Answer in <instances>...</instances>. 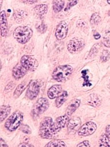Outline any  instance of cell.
I'll return each mask as SVG.
<instances>
[{
  "label": "cell",
  "mask_w": 110,
  "mask_h": 147,
  "mask_svg": "<svg viewBox=\"0 0 110 147\" xmlns=\"http://www.w3.org/2000/svg\"><path fill=\"white\" fill-rule=\"evenodd\" d=\"M56 133L52 118H44L40 125L39 134L40 137L43 139H52Z\"/></svg>",
  "instance_id": "obj_1"
},
{
  "label": "cell",
  "mask_w": 110,
  "mask_h": 147,
  "mask_svg": "<svg viewBox=\"0 0 110 147\" xmlns=\"http://www.w3.org/2000/svg\"><path fill=\"white\" fill-rule=\"evenodd\" d=\"M73 71V67L70 65L58 66L52 72L53 78L59 82L68 80Z\"/></svg>",
  "instance_id": "obj_2"
},
{
  "label": "cell",
  "mask_w": 110,
  "mask_h": 147,
  "mask_svg": "<svg viewBox=\"0 0 110 147\" xmlns=\"http://www.w3.org/2000/svg\"><path fill=\"white\" fill-rule=\"evenodd\" d=\"M33 34L31 29L27 26H19L15 30L13 36L18 42L25 44L29 41Z\"/></svg>",
  "instance_id": "obj_3"
},
{
  "label": "cell",
  "mask_w": 110,
  "mask_h": 147,
  "mask_svg": "<svg viewBox=\"0 0 110 147\" xmlns=\"http://www.w3.org/2000/svg\"><path fill=\"white\" fill-rule=\"evenodd\" d=\"M23 119V113L21 111H16L7 119L5 123V127L9 131H14L21 125Z\"/></svg>",
  "instance_id": "obj_4"
},
{
  "label": "cell",
  "mask_w": 110,
  "mask_h": 147,
  "mask_svg": "<svg viewBox=\"0 0 110 147\" xmlns=\"http://www.w3.org/2000/svg\"><path fill=\"white\" fill-rule=\"evenodd\" d=\"M49 102L48 100L45 98H41L38 100L34 106L32 114L33 117H37L42 114L48 109Z\"/></svg>",
  "instance_id": "obj_5"
},
{
  "label": "cell",
  "mask_w": 110,
  "mask_h": 147,
  "mask_svg": "<svg viewBox=\"0 0 110 147\" xmlns=\"http://www.w3.org/2000/svg\"><path fill=\"white\" fill-rule=\"evenodd\" d=\"M85 45V41L82 38H73L68 44V51L72 54H76L83 49Z\"/></svg>",
  "instance_id": "obj_6"
},
{
  "label": "cell",
  "mask_w": 110,
  "mask_h": 147,
  "mask_svg": "<svg viewBox=\"0 0 110 147\" xmlns=\"http://www.w3.org/2000/svg\"><path fill=\"white\" fill-rule=\"evenodd\" d=\"M21 64L27 71H36L38 66V62L36 59L34 57L27 55H23L21 57Z\"/></svg>",
  "instance_id": "obj_7"
},
{
  "label": "cell",
  "mask_w": 110,
  "mask_h": 147,
  "mask_svg": "<svg viewBox=\"0 0 110 147\" xmlns=\"http://www.w3.org/2000/svg\"><path fill=\"white\" fill-rule=\"evenodd\" d=\"M41 86V82L39 80L32 81L27 89L26 94V97L30 100H34L36 98L40 93Z\"/></svg>",
  "instance_id": "obj_8"
},
{
  "label": "cell",
  "mask_w": 110,
  "mask_h": 147,
  "mask_svg": "<svg viewBox=\"0 0 110 147\" xmlns=\"http://www.w3.org/2000/svg\"><path fill=\"white\" fill-rule=\"evenodd\" d=\"M97 125L94 122H88L83 124L78 130V135L80 136H87L92 135L97 130Z\"/></svg>",
  "instance_id": "obj_9"
},
{
  "label": "cell",
  "mask_w": 110,
  "mask_h": 147,
  "mask_svg": "<svg viewBox=\"0 0 110 147\" xmlns=\"http://www.w3.org/2000/svg\"><path fill=\"white\" fill-rule=\"evenodd\" d=\"M68 30V27L66 22L62 21L57 27L55 36L58 40H62L66 38Z\"/></svg>",
  "instance_id": "obj_10"
},
{
  "label": "cell",
  "mask_w": 110,
  "mask_h": 147,
  "mask_svg": "<svg viewBox=\"0 0 110 147\" xmlns=\"http://www.w3.org/2000/svg\"><path fill=\"white\" fill-rule=\"evenodd\" d=\"M80 124L81 120L80 117H73L69 120L67 125L68 133L70 134H74L80 128Z\"/></svg>",
  "instance_id": "obj_11"
},
{
  "label": "cell",
  "mask_w": 110,
  "mask_h": 147,
  "mask_svg": "<svg viewBox=\"0 0 110 147\" xmlns=\"http://www.w3.org/2000/svg\"><path fill=\"white\" fill-rule=\"evenodd\" d=\"M69 121V116L67 115L58 117L54 122V126L57 133L68 125Z\"/></svg>",
  "instance_id": "obj_12"
},
{
  "label": "cell",
  "mask_w": 110,
  "mask_h": 147,
  "mask_svg": "<svg viewBox=\"0 0 110 147\" xmlns=\"http://www.w3.org/2000/svg\"><path fill=\"white\" fill-rule=\"evenodd\" d=\"M27 71V69L22 66L21 64H19L13 69V76L16 80H19L25 76Z\"/></svg>",
  "instance_id": "obj_13"
},
{
  "label": "cell",
  "mask_w": 110,
  "mask_h": 147,
  "mask_svg": "<svg viewBox=\"0 0 110 147\" xmlns=\"http://www.w3.org/2000/svg\"><path fill=\"white\" fill-rule=\"evenodd\" d=\"M7 22L5 11L1 12V34L2 36H6L7 33Z\"/></svg>",
  "instance_id": "obj_14"
},
{
  "label": "cell",
  "mask_w": 110,
  "mask_h": 147,
  "mask_svg": "<svg viewBox=\"0 0 110 147\" xmlns=\"http://www.w3.org/2000/svg\"><path fill=\"white\" fill-rule=\"evenodd\" d=\"M62 90L61 85H54L52 86L48 91V96L50 99H54L58 97Z\"/></svg>",
  "instance_id": "obj_15"
},
{
  "label": "cell",
  "mask_w": 110,
  "mask_h": 147,
  "mask_svg": "<svg viewBox=\"0 0 110 147\" xmlns=\"http://www.w3.org/2000/svg\"><path fill=\"white\" fill-rule=\"evenodd\" d=\"M80 100L79 99H74L69 103L66 108V115L70 116L80 107Z\"/></svg>",
  "instance_id": "obj_16"
},
{
  "label": "cell",
  "mask_w": 110,
  "mask_h": 147,
  "mask_svg": "<svg viewBox=\"0 0 110 147\" xmlns=\"http://www.w3.org/2000/svg\"><path fill=\"white\" fill-rule=\"evenodd\" d=\"M87 101L88 105L96 107L101 105V102H102V99L101 96L97 94L93 93L89 96Z\"/></svg>",
  "instance_id": "obj_17"
},
{
  "label": "cell",
  "mask_w": 110,
  "mask_h": 147,
  "mask_svg": "<svg viewBox=\"0 0 110 147\" xmlns=\"http://www.w3.org/2000/svg\"><path fill=\"white\" fill-rule=\"evenodd\" d=\"M34 10H35V12L38 16L40 18H42L46 14V13L47 12V5L44 4L38 5L35 7Z\"/></svg>",
  "instance_id": "obj_18"
},
{
  "label": "cell",
  "mask_w": 110,
  "mask_h": 147,
  "mask_svg": "<svg viewBox=\"0 0 110 147\" xmlns=\"http://www.w3.org/2000/svg\"><path fill=\"white\" fill-rule=\"evenodd\" d=\"M11 111V107L7 105H3L1 107V122L3 121L9 115Z\"/></svg>",
  "instance_id": "obj_19"
},
{
  "label": "cell",
  "mask_w": 110,
  "mask_h": 147,
  "mask_svg": "<svg viewBox=\"0 0 110 147\" xmlns=\"http://www.w3.org/2000/svg\"><path fill=\"white\" fill-rule=\"evenodd\" d=\"M68 97V92H66V91H64L62 94L57 98L55 102L57 107L59 108L61 107L62 105L64 103V102H66V100H67Z\"/></svg>",
  "instance_id": "obj_20"
},
{
  "label": "cell",
  "mask_w": 110,
  "mask_h": 147,
  "mask_svg": "<svg viewBox=\"0 0 110 147\" xmlns=\"http://www.w3.org/2000/svg\"><path fill=\"white\" fill-rule=\"evenodd\" d=\"M26 84L25 82H23L21 84L17 86V88H16V90L15 91L14 93V97L15 98H17L18 97H19L21 94H22V92H23L24 90H25V88H26Z\"/></svg>",
  "instance_id": "obj_21"
},
{
  "label": "cell",
  "mask_w": 110,
  "mask_h": 147,
  "mask_svg": "<svg viewBox=\"0 0 110 147\" xmlns=\"http://www.w3.org/2000/svg\"><path fill=\"white\" fill-rule=\"evenodd\" d=\"M64 2L63 1H54L53 2V9L55 13L59 12L63 9Z\"/></svg>",
  "instance_id": "obj_22"
},
{
  "label": "cell",
  "mask_w": 110,
  "mask_h": 147,
  "mask_svg": "<svg viewBox=\"0 0 110 147\" xmlns=\"http://www.w3.org/2000/svg\"><path fill=\"white\" fill-rule=\"evenodd\" d=\"M46 147H66V145L64 142L60 140H54L48 143L46 146Z\"/></svg>",
  "instance_id": "obj_23"
},
{
  "label": "cell",
  "mask_w": 110,
  "mask_h": 147,
  "mask_svg": "<svg viewBox=\"0 0 110 147\" xmlns=\"http://www.w3.org/2000/svg\"><path fill=\"white\" fill-rule=\"evenodd\" d=\"M109 139L110 138L107 135H102L99 139V147H110V141Z\"/></svg>",
  "instance_id": "obj_24"
},
{
  "label": "cell",
  "mask_w": 110,
  "mask_h": 147,
  "mask_svg": "<svg viewBox=\"0 0 110 147\" xmlns=\"http://www.w3.org/2000/svg\"><path fill=\"white\" fill-rule=\"evenodd\" d=\"M101 47L99 44H95L92 48L90 50L88 57H89L90 58L94 57L95 55L98 53L99 51L101 48Z\"/></svg>",
  "instance_id": "obj_25"
},
{
  "label": "cell",
  "mask_w": 110,
  "mask_h": 147,
  "mask_svg": "<svg viewBox=\"0 0 110 147\" xmlns=\"http://www.w3.org/2000/svg\"><path fill=\"white\" fill-rule=\"evenodd\" d=\"M101 18L99 16V15L96 13L92 15L91 16V19H90V22L92 24L94 25H97L99 24V22H101Z\"/></svg>",
  "instance_id": "obj_26"
},
{
  "label": "cell",
  "mask_w": 110,
  "mask_h": 147,
  "mask_svg": "<svg viewBox=\"0 0 110 147\" xmlns=\"http://www.w3.org/2000/svg\"><path fill=\"white\" fill-rule=\"evenodd\" d=\"M82 77L84 79V83L83 84V86H91V84L90 83L88 80V76L87 75V70H84L82 71Z\"/></svg>",
  "instance_id": "obj_27"
},
{
  "label": "cell",
  "mask_w": 110,
  "mask_h": 147,
  "mask_svg": "<svg viewBox=\"0 0 110 147\" xmlns=\"http://www.w3.org/2000/svg\"><path fill=\"white\" fill-rule=\"evenodd\" d=\"M110 58V53L108 51L104 50L101 55V59L102 62H105Z\"/></svg>",
  "instance_id": "obj_28"
},
{
  "label": "cell",
  "mask_w": 110,
  "mask_h": 147,
  "mask_svg": "<svg viewBox=\"0 0 110 147\" xmlns=\"http://www.w3.org/2000/svg\"><path fill=\"white\" fill-rule=\"evenodd\" d=\"M25 12L21 10H17L14 14L15 18L17 20H21L25 18Z\"/></svg>",
  "instance_id": "obj_29"
},
{
  "label": "cell",
  "mask_w": 110,
  "mask_h": 147,
  "mask_svg": "<svg viewBox=\"0 0 110 147\" xmlns=\"http://www.w3.org/2000/svg\"><path fill=\"white\" fill-rule=\"evenodd\" d=\"M103 44L104 46L108 48L110 47V32H107L104 36L103 39Z\"/></svg>",
  "instance_id": "obj_30"
},
{
  "label": "cell",
  "mask_w": 110,
  "mask_h": 147,
  "mask_svg": "<svg viewBox=\"0 0 110 147\" xmlns=\"http://www.w3.org/2000/svg\"><path fill=\"white\" fill-rule=\"evenodd\" d=\"M21 130L23 133L26 134H30L31 133V128L27 124H22L21 126Z\"/></svg>",
  "instance_id": "obj_31"
},
{
  "label": "cell",
  "mask_w": 110,
  "mask_h": 147,
  "mask_svg": "<svg viewBox=\"0 0 110 147\" xmlns=\"http://www.w3.org/2000/svg\"><path fill=\"white\" fill-rule=\"evenodd\" d=\"M15 86V83L11 82L10 83H9L5 88V91H6V92L11 91L14 88Z\"/></svg>",
  "instance_id": "obj_32"
},
{
  "label": "cell",
  "mask_w": 110,
  "mask_h": 147,
  "mask_svg": "<svg viewBox=\"0 0 110 147\" xmlns=\"http://www.w3.org/2000/svg\"><path fill=\"white\" fill-rule=\"evenodd\" d=\"M77 3V1H71V2H70L69 3H68V5H67V6H66V9H64V11H66V10H69L70 8H71L72 7L74 6V5H75Z\"/></svg>",
  "instance_id": "obj_33"
},
{
  "label": "cell",
  "mask_w": 110,
  "mask_h": 147,
  "mask_svg": "<svg viewBox=\"0 0 110 147\" xmlns=\"http://www.w3.org/2000/svg\"><path fill=\"white\" fill-rule=\"evenodd\" d=\"M77 147H90V145L89 142L88 141H84L82 142L79 143L78 145L77 146Z\"/></svg>",
  "instance_id": "obj_34"
},
{
  "label": "cell",
  "mask_w": 110,
  "mask_h": 147,
  "mask_svg": "<svg viewBox=\"0 0 110 147\" xmlns=\"http://www.w3.org/2000/svg\"><path fill=\"white\" fill-rule=\"evenodd\" d=\"M18 147H34V146L33 145H32L31 144H29L27 143H22L19 144Z\"/></svg>",
  "instance_id": "obj_35"
},
{
  "label": "cell",
  "mask_w": 110,
  "mask_h": 147,
  "mask_svg": "<svg viewBox=\"0 0 110 147\" xmlns=\"http://www.w3.org/2000/svg\"><path fill=\"white\" fill-rule=\"evenodd\" d=\"M46 27H45V25L44 24H42V25L40 26V27H38V30L41 32V33H43L44 32L46 31Z\"/></svg>",
  "instance_id": "obj_36"
},
{
  "label": "cell",
  "mask_w": 110,
  "mask_h": 147,
  "mask_svg": "<svg viewBox=\"0 0 110 147\" xmlns=\"http://www.w3.org/2000/svg\"><path fill=\"white\" fill-rule=\"evenodd\" d=\"M1 145L0 147H8V146L7 145L6 142H5V140L3 139H2V138H1Z\"/></svg>",
  "instance_id": "obj_37"
},
{
  "label": "cell",
  "mask_w": 110,
  "mask_h": 147,
  "mask_svg": "<svg viewBox=\"0 0 110 147\" xmlns=\"http://www.w3.org/2000/svg\"><path fill=\"white\" fill-rule=\"evenodd\" d=\"M106 135L110 138V125H108L106 128Z\"/></svg>",
  "instance_id": "obj_38"
},
{
  "label": "cell",
  "mask_w": 110,
  "mask_h": 147,
  "mask_svg": "<svg viewBox=\"0 0 110 147\" xmlns=\"http://www.w3.org/2000/svg\"><path fill=\"white\" fill-rule=\"evenodd\" d=\"M22 2H23L24 3H26V4L32 5V4H33L35 3H36L37 1H23Z\"/></svg>",
  "instance_id": "obj_39"
},
{
  "label": "cell",
  "mask_w": 110,
  "mask_h": 147,
  "mask_svg": "<svg viewBox=\"0 0 110 147\" xmlns=\"http://www.w3.org/2000/svg\"><path fill=\"white\" fill-rule=\"evenodd\" d=\"M94 37L96 39H99L101 38V36L99 34L97 33L96 34H94Z\"/></svg>",
  "instance_id": "obj_40"
},
{
  "label": "cell",
  "mask_w": 110,
  "mask_h": 147,
  "mask_svg": "<svg viewBox=\"0 0 110 147\" xmlns=\"http://www.w3.org/2000/svg\"><path fill=\"white\" fill-rule=\"evenodd\" d=\"M107 3H108L109 4H110V1H107Z\"/></svg>",
  "instance_id": "obj_41"
},
{
  "label": "cell",
  "mask_w": 110,
  "mask_h": 147,
  "mask_svg": "<svg viewBox=\"0 0 110 147\" xmlns=\"http://www.w3.org/2000/svg\"><path fill=\"white\" fill-rule=\"evenodd\" d=\"M109 15H110V11H109Z\"/></svg>",
  "instance_id": "obj_42"
}]
</instances>
